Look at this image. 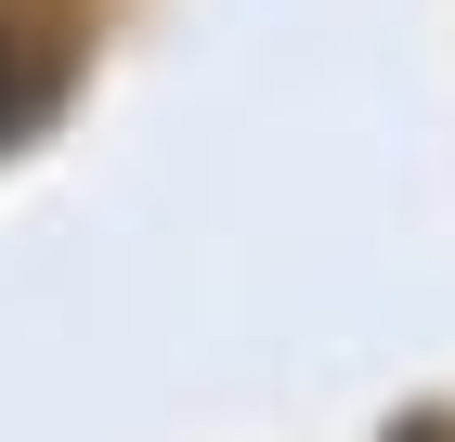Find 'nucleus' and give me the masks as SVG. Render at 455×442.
Returning <instances> with one entry per match:
<instances>
[{
	"label": "nucleus",
	"mask_w": 455,
	"mask_h": 442,
	"mask_svg": "<svg viewBox=\"0 0 455 442\" xmlns=\"http://www.w3.org/2000/svg\"><path fill=\"white\" fill-rule=\"evenodd\" d=\"M13 117H27V66L0 52V131H13Z\"/></svg>",
	"instance_id": "1"
}]
</instances>
